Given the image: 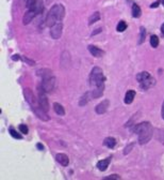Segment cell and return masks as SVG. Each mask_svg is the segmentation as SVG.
Returning <instances> with one entry per match:
<instances>
[{
  "label": "cell",
  "mask_w": 164,
  "mask_h": 180,
  "mask_svg": "<svg viewBox=\"0 0 164 180\" xmlns=\"http://www.w3.org/2000/svg\"><path fill=\"white\" fill-rule=\"evenodd\" d=\"M133 131L139 135V141L141 145L148 143L153 135V129L149 122H142L137 124Z\"/></svg>",
  "instance_id": "6da1fadb"
},
{
  "label": "cell",
  "mask_w": 164,
  "mask_h": 180,
  "mask_svg": "<svg viewBox=\"0 0 164 180\" xmlns=\"http://www.w3.org/2000/svg\"><path fill=\"white\" fill-rule=\"evenodd\" d=\"M64 15H65V9L63 5L60 3L54 5L46 16V25L51 27L56 23V21H62Z\"/></svg>",
  "instance_id": "7a4b0ae2"
},
{
  "label": "cell",
  "mask_w": 164,
  "mask_h": 180,
  "mask_svg": "<svg viewBox=\"0 0 164 180\" xmlns=\"http://www.w3.org/2000/svg\"><path fill=\"white\" fill-rule=\"evenodd\" d=\"M137 80L140 83V86L143 90L151 88L156 84V80L148 72H141L137 75Z\"/></svg>",
  "instance_id": "3957f363"
},
{
  "label": "cell",
  "mask_w": 164,
  "mask_h": 180,
  "mask_svg": "<svg viewBox=\"0 0 164 180\" xmlns=\"http://www.w3.org/2000/svg\"><path fill=\"white\" fill-rule=\"evenodd\" d=\"M105 82V76L104 72L100 68L96 66L92 70L90 74V84L93 87H100L104 85Z\"/></svg>",
  "instance_id": "277c9868"
},
{
  "label": "cell",
  "mask_w": 164,
  "mask_h": 180,
  "mask_svg": "<svg viewBox=\"0 0 164 180\" xmlns=\"http://www.w3.org/2000/svg\"><path fill=\"white\" fill-rule=\"evenodd\" d=\"M28 9L35 11L37 14L42 13L44 11V3L43 0H29L27 5Z\"/></svg>",
  "instance_id": "5b68a950"
},
{
  "label": "cell",
  "mask_w": 164,
  "mask_h": 180,
  "mask_svg": "<svg viewBox=\"0 0 164 180\" xmlns=\"http://www.w3.org/2000/svg\"><path fill=\"white\" fill-rule=\"evenodd\" d=\"M54 84H56V78L53 76H48L46 78H43V83H42V87L43 90L45 92H50L51 90H53Z\"/></svg>",
  "instance_id": "8992f818"
},
{
  "label": "cell",
  "mask_w": 164,
  "mask_h": 180,
  "mask_svg": "<svg viewBox=\"0 0 164 180\" xmlns=\"http://www.w3.org/2000/svg\"><path fill=\"white\" fill-rule=\"evenodd\" d=\"M62 28H63V25H62L61 22H56L53 26H51L50 36L52 37V39L56 40L61 37V34H62Z\"/></svg>",
  "instance_id": "52a82bcc"
},
{
  "label": "cell",
  "mask_w": 164,
  "mask_h": 180,
  "mask_svg": "<svg viewBox=\"0 0 164 180\" xmlns=\"http://www.w3.org/2000/svg\"><path fill=\"white\" fill-rule=\"evenodd\" d=\"M44 92H45L44 90L43 91L40 90V92H38V105H40V107L43 110L48 112V110H49V103H48V100Z\"/></svg>",
  "instance_id": "ba28073f"
},
{
  "label": "cell",
  "mask_w": 164,
  "mask_h": 180,
  "mask_svg": "<svg viewBox=\"0 0 164 180\" xmlns=\"http://www.w3.org/2000/svg\"><path fill=\"white\" fill-rule=\"evenodd\" d=\"M24 94H25V98L27 100L28 103H30V105L34 107V104H35V98H34L33 92L31 91V89L29 88H25L24 89Z\"/></svg>",
  "instance_id": "9c48e42d"
},
{
  "label": "cell",
  "mask_w": 164,
  "mask_h": 180,
  "mask_svg": "<svg viewBox=\"0 0 164 180\" xmlns=\"http://www.w3.org/2000/svg\"><path fill=\"white\" fill-rule=\"evenodd\" d=\"M109 100H104L101 103H99L98 105L96 106V113L99 115H102L105 114V113L107 112V110H108L109 107Z\"/></svg>",
  "instance_id": "30bf717a"
},
{
  "label": "cell",
  "mask_w": 164,
  "mask_h": 180,
  "mask_svg": "<svg viewBox=\"0 0 164 180\" xmlns=\"http://www.w3.org/2000/svg\"><path fill=\"white\" fill-rule=\"evenodd\" d=\"M36 15H37V13H36L35 11H32V10H28V12H26V14L24 15V19H23L24 24H25V25H28V24H30L32 22V19H33Z\"/></svg>",
  "instance_id": "8fae6325"
},
{
  "label": "cell",
  "mask_w": 164,
  "mask_h": 180,
  "mask_svg": "<svg viewBox=\"0 0 164 180\" xmlns=\"http://www.w3.org/2000/svg\"><path fill=\"white\" fill-rule=\"evenodd\" d=\"M56 159L61 165H63V166H68L69 159H68V157L66 155H64V153H58L56 157Z\"/></svg>",
  "instance_id": "7c38bea8"
},
{
  "label": "cell",
  "mask_w": 164,
  "mask_h": 180,
  "mask_svg": "<svg viewBox=\"0 0 164 180\" xmlns=\"http://www.w3.org/2000/svg\"><path fill=\"white\" fill-rule=\"evenodd\" d=\"M111 162V158H108V159H105V160H101L97 163V167H98L99 171L101 172H105L107 168H108L109 164H110Z\"/></svg>",
  "instance_id": "4fadbf2b"
},
{
  "label": "cell",
  "mask_w": 164,
  "mask_h": 180,
  "mask_svg": "<svg viewBox=\"0 0 164 180\" xmlns=\"http://www.w3.org/2000/svg\"><path fill=\"white\" fill-rule=\"evenodd\" d=\"M88 50H90V53L94 56V57H101V56L105 54L104 50L99 49L98 47H96V46H94V45L88 46Z\"/></svg>",
  "instance_id": "5bb4252c"
},
{
  "label": "cell",
  "mask_w": 164,
  "mask_h": 180,
  "mask_svg": "<svg viewBox=\"0 0 164 180\" xmlns=\"http://www.w3.org/2000/svg\"><path fill=\"white\" fill-rule=\"evenodd\" d=\"M33 110H34V112L36 113V115H37L40 119H42V120H44V121L49 120V117H48L47 114H46L47 112L43 110L42 108H40H40H37V107H33Z\"/></svg>",
  "instance_id": "9a60e30c"
},
{
  "label": "cell",
  "mask_w": 164,
  "mask_h": 180,
  "mask_svg": "<svg viewBox=\"0 0 164 180\" xmlns=\"http://www.w3.org/2000/svg\"><path fill=\"white\" fill-rule=\"evenodd\" d=\"M153 134H155L156 138L164 145V129H155L153 130Z\"/></svg>",
  "instance_id": "2e32d148"
},
{
  "label": "cell",
  "mask_w": 164,
  "mask_h": 180,
  "mask_svg": "<svg viewBox=\"0 0 164 180\" xmlns=\"http://www.w3.org/2000/svg\"><path fill=\"white\" fill-rule=\"evenodd\" d=\"M134 97H135L134 90H128L126 96H125V103H126V104H130V103H132Z\"/></svg>",
  "instance_id": "e0dca14e"
},
{
  "label": "cell",
  "mask_w": 164,
  "mask_h": 180,
  "mask_svg": "<svg viewBox=\"0 0 164 180\" xmlns=\"http://www.w3.org/2000/svg\"><path fill=\"white\" fill-rule=\"evenodd\" d=\"M104 88H105L104 85L100 87H96V89L93 90V92H92V98L95 99V98H99V97L102 96V93H104Z\"/></svg>",
  "instance_id": "ac0fdd59"
},
{
  "label": "cell",
  "mask_w": 164,
  "mask_h": 180,
  "mask_svg": "<svg viewBox=\"0 0 164 180\" xmlns=\"http://www.w3.org/2000/svg\"><path fill=\"white\" fill-rule=\"evenodd\" d=\"M53 110H54V112L58 115H60V116H64V115H65V110H64L63 106L61 104H59V103H53Z\"/></svg>",
  "instance_id": "d6986e66"
},
{
  "label": "cell",
  "mask_w": 164,
  "mask_h": 180,
  "mask_svg": "<svg viewBox=\"0 0 164 180\" xmlns=\"http://www.w3.org/2000/svg\"><path fill=\"white\" fill-rule=\"evenodd\" d=\"M104 144L108 148H113V147L116 145V139H115L114 137H107V138L105 139Z\"/></svg>",
  "instance_id": "ffe728a7"
},
{
  "label": "cell",
  "mask_w": 164,
  "mask_h": 180,
  "mask_svg": "<svg viewBox=\"0 0 164 180\" xmlns=\"http://www.w3.org/2000/svg\"><path fill=\"white\" fill-rule=\"evenodd\" d=\"M100 19V13L99 12H95L94 14L90 16V19H88V25H93L94 23L98 22Z\"/></svg>",
  "instance_id": "44dd1931"
},
{
  "label": "cell",
  "mask_w": 164,
  "mask_h": 180,
  "mask_svg": "<svg viewBox=\"0 0 164 180\" xmlns=\"http://www.w3.org/2000/svg\"><path fill=\"white\" fill-rule=\"evenodd\" d=\"M141 14H142L141 8H140L137 5H132V16H133V17L137 19V17H140V16H141Z\"/></svg>",
  "instance_id": "7402d4cb"
},
{
  "label": "cell",
  "mask_w": 164,
  "mask_h": 180,
  "mask_svg": "<svg viewBox=\"0 0 164 180\" xmlns=\"http://www.w3.org/2000/svg\"><path fill=\"white\" fill-rule=\"evenodd\" d=\"M116 29H117V31H118V32H124L125 30L127 29V24L125 23L124 21H121L118 23V25H117Z\"/></svg>",
  "instance_id": "603a6c76"
},
{
  "label": "cell",
  "mask_w": 164,
  "mask_h": 180,
  "mask_svg": "<svg viewBox=\"0 0 164 180\" xmlns=\"http://www.w3.org/2000/svg\"><path fill=\"white\" fill-rule=\"evenodd\" d=\"M150 45L153 46V48L158 47V45H159V38H158L157 36H153V37L150 38Z\"/></svg>",
  "instance_id": "cb8c5ba5"
},
{
  "label": "cell",
  "mask_w": 164,
  "mask_h": 180,
  "mask_svg": "<svg viewBox=\"0 0 164 180\" xmlns=\"http://www.w3.org/2000/svg\"><path fill=\"white\" fill-rule=\"evenodd\" d=\"M145 36H146V30L144 27H141V33H140V40H139V44H142L145 41Z\"/></svg>",
  "instance_id": "d4e9b609"
},
{
  "label": "cell",
  "mask_w": 164,
  "mask_h": 180,
  "mask_svg": "<svg viewBox=\"0 0 164 180\" xmlns=\"http://www.w3.org/2000/svg\"><path fill=\"white\" fill-rule=\"evenodd\" d=\"M90 96H91L90 92H88V93H85V96H83V98H82V100L80 101V105H84V104H86V103H88V99H90Z\"/></svg>",
  "instance_id": "484cf974"
},
{
  "label": "cell",
  "mask_w": 164,
  "mask_h": 180,
  "mask_svg": "<svg viewBox=\"0 0 164 180\" xmlns=\"http://www.w3.org/2000/svg\"><path fill=\"white\" fill-rule=\"evenodd\" d=\"M10 134L12 135V136L14 137V138H17V139H21V135L18 134L17 132H16L15 130H13V129H10Z\"/></svg>",
  "instance_id": "4316f807"
},
{
  "label": "cell",
  "mask_w": 164,
  "mask_h": 180,
  "mask_svg": "<svg viewBox=\"0 0 164 180\" xmlns=\"http://www.w3.org/2000/svg\"><path fill=\"white\" fill-rule=\"evenodd\" d=\"M19 131L21 133H24V134H27V133L29 132V129H28V127L26 124H20L19 125Z\"/></svg>",
  "instance_id": "83f0119b"
},
{
  "label": "cell",
  "mask_w": 164,
  "mask_h": 180,
  "mask_svg": "<svg viewBox=\"0 0 164 180\" xmlns=\"http://www.w3.org/2000/svg\"><path fill=\"white\" fill-rule=\"evenodd\" d=\"M117 179H121V177L118 175H111L109 177L104 178V180H117Z\"/></svg>",
  "instance_id": "f1b7e54d"
},
{
  "label": "cell",
  "mask_w": 164,
  "mask_h": 180,
  "mask_svg": "<svg viewBox=\"0 0 164 180\" xmlns=\"http://www.w3.org/2000/svg\"><path fill=\"white\" fill-rule=\"evenodd\" d=\"M132 147H133L132 144H131V145H129L128 147H126V148H125V151H124V155H127V153L130 152V149L132 148Z\"/></svg>",
  "instance_id": "f546056e"
},
{
  "label": "cell",
  "mask_w": 164,
  "mask_h": 180,
  "mask_svg": "<svg viewBox=\"0 0 164 180\" xmlns=\"http://www.w3.org/2000/svg\"><path fill=\"white\" fill-rule=\"evenodd\" d=\"M159 3H160V1H156L155 3H153V5H150V8H158L159 7Z\"/></svg>",
  "instance_id": "4dcf8cb0"
},
{
  "label": "cell",
  "mask_w": 164,
  "mask_h": 180,
  "mask_svg": "<svg viewBox=\"0 0 164 180\" xmlns=\"http://www.w3.org/2000/svg\"><path fill=\"white\" fill-rule=\"evenodd\" d=\"M161 116H162V118H163V120H164V102H163V104H162V110H161Z\"/></svg>",
  "instance_id": "1f68e13d"
},
{
  "label": "cell",
  "mask_w": 164,
  "mask_h": 180,
  "mask_svg": "<svg viewBox=\"0 0 164 180\" xmlns=\"http://www.w3.org/2000/svg\"><path fill=\"white\" fill-rule=\"evenodd\" d=\"M37 148L40 149V150H43V149H44V146L42 145V144H37Z\"/></svg>",
  "instance_id": "d6a6232c"
},
{
  "label": "cell",
  "mask_w": 164,
  "mask_h": 180,
  "mask_svg": "<svg viewBox=\"0 0 164 180\" xmlns=\"http://www.w3.org/2000/svg\"><path fill=\"white\" fill-rule=\"evenodd\" d=\"M100 31H101V28H98V29H97L96 31H95V32H93V33H92V36H95V34H96V33H98V32H100Z\"/></svg>",
  "instance_id": "836d02e7"
},
{
  "label": "cell",
  "mask_w": 164,
  "mask_h": 180,
  "mask_svg": "<svg viewBox=\"0 0 164 180\" xmlns=\"http://www.w3.org/2000/svg\"><path fill=\"white\" fill-rule=\"evenodd\" d=\"M161 32H162V34L164 36V23L162 24V26H161Z\"/></svg>",
  "instance_id": "e575fe53"
},
{
  "label": "cell",
  "mask_w": 164,
  "mask_h": 180,
  "mask_svg": "<svg viewBox=\"0 0 164 180\" xmlns=\"http://www.w3.org/2000/svg\"><path fill=\"white\" fill-rule=\"evenodd\" d=\"M162 3H163V5H164V0H162Z\"/></svg>",
  "instance_id": "d590c367"
}]
</instances>
